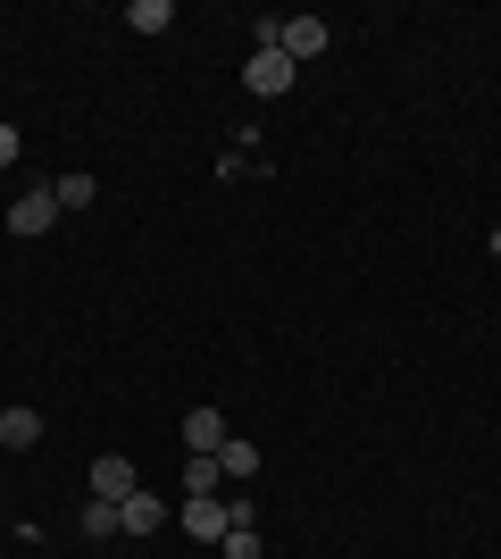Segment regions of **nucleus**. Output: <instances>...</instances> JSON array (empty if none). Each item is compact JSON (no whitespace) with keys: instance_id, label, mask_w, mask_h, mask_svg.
<instances>
[{"instance_id":"obj_1","label":"nucleus","mask_w":501,"mask_h":559,"mask_svg":"<svg viewBox=\"0 0 501 559\" xmlns=\"http://www.w3.org/2000/svg\"><path fill=\"white\" fill-rule=\"evenodd\" d=\"M326 43H334V25H326V17H276V50H285L293 68L326 59Z\"/></svg>"},{"instance_id":"obj_2","label":"nucleus","mask_w":501,"mask_h":559,"mask_svg":"<svg viewBox=\"0 0 501 559\" xmlns=\"http://www.w3.org/2000/svg\"><path fill=\"white\" fill-rule=\"evenodd\" d=\"M293 75H301V68H293L285 50H251V59H242V93L276 100V93H293Z\"/></svg>"},{"instance_id":"obj_3","label":"nucleus","mask_w":501,"mask_h":559,"mask_svg":"<svg viewBox=\"0 0 501 559\" xmlns=\"http://www.w3.org/2000/svg\"><path fill=\"white\" fill-rule=\"evenodd\" d=\"M235 510H226V492H184V535L192 543H226Z\"/></svg>"},{"instance_id":"obj_4","label":"nucleus","mask_w":501,"mask_h":559,"mask_svg":"<svg viewBox=\"0 0 501 559\" xmlns=\"http://www.w3.org/2000/svg\"><path fill=\"white\" fill-rule=\"evenodd\" d=\"M59 217H68V210H59V192L34 185V192H17V210H9V234H25V242H34V234H50Z\"/></svg>"},{"instance_id":"obj_5","label":"nucleus","mask_w":501,"mask_h":559,"mask_svg":"<svg viewBox=\"0 0 501 559\" xmlns=\"http://www.w3.org/2000/svg\"><path fill=\"white\" fill-rule=\"evenodd\" d=\"M159 526H167L159 492H126V501H118V535H159Z\"/></svg>"},{"instance_id":"obj_6","label":"nucleus","mask_w":501,"mask_h":559,"mask_svg":"<svg viewBox=\"0 0 501 559\" xmlns=\"http://www.w3.org/2000/svg\"><path fill=\"white\" fill-rule=\"evenodd\" d=\"M126 492H143V485H134V460L100 451V460H93V501H126Z\"/></svg>"},{"instance_id":"obj_7","label":"nucleus","mask_w":501,"mask_h":559,"mask_svg":"<svg viewBox=\"0 0 501 559\" xmlns=\"http://www.w3.org/2000/svg\"><path fill=\"white\" fill-rule=\"evenodd\" d=\"M217 476H226V485H251V476H260V443H251V435H226V443H217Z\"/></svg>"},{"instance_id":"obj_8","label":"nucleus","mask_w":501,"mask_h":559,"mask_svg":"<svg viewBox=\"0 0 501 559\" xmlns=\"http://www.w3.org/2000/svg\"><path fill=\"white\" fill-rule=\"evenodd\" d=\"M226 435H235V426H226V409H210V401H201V409H184V451H217Z\"/></svg>"},{"instance_id":"obj_9","label":"nucleus","mask_w":501,"mask_h":559,"mask_svg":"<svg viewBox=\"0 0 501 559\" xmlns=\"http://www.w3.org/2000/svg\"><path fill=\"white\" fill-rule=\"evenodd\" d=\"M43 443V409H0V451H34Z\"/></svg>"},{"instance_id":"obj_10","label":"nucleus","mask_w":501,"mask_h":559,"mask_svg":"<svg viewBox=\"0 0 501 559\" xmlns=\"http://www.w3.org/2000/svg\"><path fill=\"white\" fill-rule=\"evenodd\" d=\"M75 535H84V543H109V535H118V501H84Z\"/></svg>"},{"instance_id":"obj_11","label":"nucleus","mask_w":501,"mask_h":559,"mask_svg":"<svg viewBox=\"0 0 501 559\" xmlns=\"http://www.w3.org/2000/svg\"><path fill=\"white\" fill-rule=\"evenodd\" d=\"M184 492H226V476H217V451H192V460H184Z\"/></svg>"},{"instance_id":"obj_12","label":"nucleus","mask_w":501,"mask_h":559,"mask_svg":"<svg viewBox=\"0 0 501 559\" xmlns=\"http://www.w3.org/2000/svg\"><path fill=\"white\" fill-rule=\"evenodd\" d=\"M126 25H134V34H167V25H176V9H167V0H134V9H126Z\"/></svg>"},{"instance_id":"obj_13","label":"nucleus","mask_w":501,"mask_h":559,"mask_svg":"<svg viewBox=\"0 0 501 559\" xmlns=\"http://www.w3.org/2000/svg\"><path fill=\"white\" fill-rule=\"evenodd\" d=\"M93 201H100L93 176H59V210H93Z\"/></svg>"},{"instance_id":"obj_14","label":"nucleus","mask_w":501,"mask_h":559,"mask_svg":"<svg viewBox=\"0 0 501 559\" xmlns=\"http://www.w3.org/2000/svg\"><path fill=\"white\" fill-rule=\"evenodd\" d=\"M226 559H260V526H226V543H217Z\"/></svg>"},{"instance_id":"obj_15","label":"nucleus","mask_w":501,"mask_h":559,"mask_svg":"<svg viewBox=\"0 0 501 559\" xmlns=\"http://www.w3.org/2000/svg\"><path fill=\"white\" fill-rule=\"evenodd\" d=\"M17 151H25V134H17V126H9V117H0V167L17 159Z\"/></svg>"},{"instance_id":"obj_16","label":"nucleus","mask_w":501,"mask_h":559,"mask_svg":"<svg viewBox=\"0 0 501 559\" xmlns=\"http://www.w3.org/2000/svg\"><path fill=\"white\" fill-rule=\"evenodd\" d=\"M493 267H501V259H493Z\"/></svg>"}]
</instances>
